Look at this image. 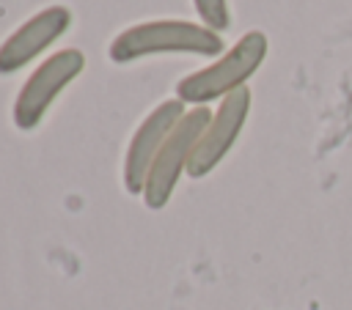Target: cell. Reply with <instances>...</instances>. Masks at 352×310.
<instances>
[{"mask_svg":"<svg viewBox=\"0 0 352 310\" xmlns=\"http://www.w3.org/2000/svg\"><path fill=\"white\" fill-rule=\"evenodd\" d=\"M182 115H184V102L168 99L160 107H154L132 134L124 156V189L129 195H143V184L151 170V162L160 154L168 134L173 132V126L182 121Z\"/></svg>","mask_w":352,"mask_h":310,"instance_id":"cell-6","label":"cell"},{"mask_svg":"<svg viewBox=\"0 0 352 310\" xmlns=\"http://www.w3.org/2000/svg\"><path fill=\"white\" fill-rule=\"evenodd\" d=\"M267 36L261 30H250L245 33L223 58H217L212 66L192 71L190 77H184L176 85V96L179 102L204 107L212 99H226L228 93L245 88L248 77L256 74V69L264 63L267 58Z\"/></svg>","mask_w":352,"mask_h":310,"instance_id":"cell-2","label":"cell"},{"mask_svg":"<svg viewBox=\"0 0 352 310\" xmlns=\"http://www.w3.org/2000/svg\"><path fill=\"white\" fill-rule=\"evenodd\" d=\"M209 121H212V112L206 107H195V110L184 112L182 121L173 126V132L162 143L160 154L154 156L151 170H148L146 184H143V200L148 208H162L170 200L182 173L190 165V156H192L204 129L209 126Z\"/></svg>","mask_w":352,"mask_h":310,"instance_id":"cell-3","label":"cell"},{"mask_svg":"<svg viewBox=\"0 0 352 310\" xmlns=\"http://www.w3.org/2000/svg\"><path fill=\"white\" fill-rule=\"evenodd\" d=\"M198 16L204 19V25L209 30H226L231 25V14H228V3L226 0H192Z\"/></svg>","mask_w":352,"mask_h":310,"instance_id":"cell-8","label":"cell"},{"mask_svg":"<svg viewBox=\"0 0 352 310\" xmlns=\"http://www.w3.org/2000/svg\"><path fill=\"white\" fill-rule=\"evenodd\" d=\"M248 112H250V91L248 88H239L220 102L217 112L212 115L209 126L204 129V134L190 156L187 176L204 178L226 159V154L234 148V143L248 121Z\"/></svg>","mask_w":352,"mask_h":310,"instance_id":"cell-5","label":"cell"},{"mask_svg":"<svg viewBox=\"0 0 352 310\" xmlns=\"http://www.w3.org/2000/svg\"><path fill=\"white\" fill-rule=\"evenodd\" d=\"M223 36L182 19H157L126 27L113 38L107 55L116 63H129L157 52H190V55H220Z\"/></svg>","mask_w":352,"mask_h":310,"instance_id":"cell-1","label":"cell"},{"mask_svg":"<svg viewBox=\"0 0 352 310\" xmlns=\"http://www.w3.org/2000/svg\"><path fill=\"white\" fill-rule=\"evenodd\" d=\"M69 25H72V11L66 5H50L36 16H30L0 44V74H11L25 63H30L63 30H69Z\"/></svg>","mask_w":352,"mask_h":310,"instance_id":"cell-7","label":"cell"},{"mask_svg":"<svg viewBox=\"0 0 352 310\" xmlns=\"http://www.w3.org/2000/svg\"><path fill=\"white\" fill-rule=\"evenodd\" d=\"M85 58L80 49H63L47 58L22 85L16 102H14V126L22 132H30L41 123L55 96L82 71Z\"/></svg>","mask_w":352,"mask_h":310,"instance_id":"cell-4","label":"cell"}]
</instances>
